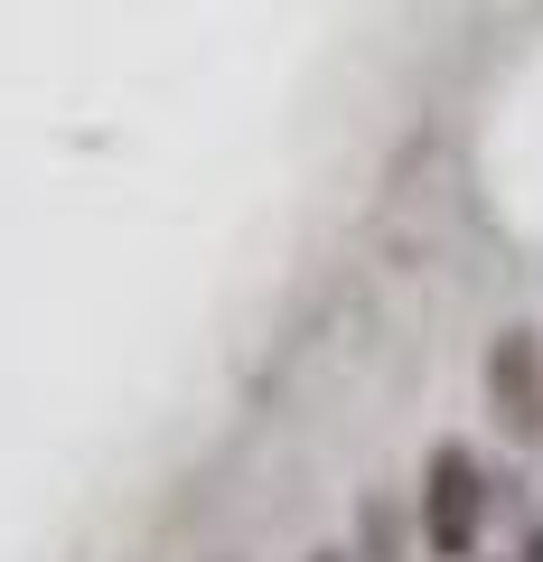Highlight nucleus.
Masks as SVG:
<instances>
[{
  "label": "nucleus",
  "mask_w": 543,
  "mask_h": 562,
  "mask_svg": "<svg viewBox=\"0 0 543 562\" xmlns=\"http://www.w3.org/2000/svg\"><path fill=\"white\" fill-rule=\"evenodd\" d=\"M478 535H487V469H478V450L441 441L431 469H422V543L441 562H468Z\"/></svg>",
  "instance_id": "1"
},
{
  "label": "nucleus",
  "mask_w": 543,
  "mask_h": 562,
  "mask_svg": "<svg viewBox=\"0 0 543 562\" xmlns=\"http://www.w3.org/2000/svg\"><path fill=\"white\" fill-rule=\"evenodd\" d=\"M487 394H497L506 431L534 441V431H543V347L534 338H497V357H487Z\"/></svg>",
  "instance_id": "2"
},
{
  "label": "nucleus",
  "mask_w": 543,
  "mask_h": 562,
  "mask_svg": "<svg viewBox=\"0 0 543 562\" xmlns=\"http://www.w3.org/2000/svg\"><path fill=\"white\" fill-rule=\"evenodd\" d=\"M357 562H403V506H394V497H365V516H357Z\"/></svg>",
  "instance_id": "3"
},
{
  "label": "nucleus",
  "mask_w": 543,
  "mask_h": 562,
  "mask_svg": "<svg viewBox=\"0 0 543 562\" xmlns=\"http://www.w3.org/2000/svg\"><path fill=\"white\" fill-rule=\"evenodd\" d=\"M524 562H543V535H534V543H524Z\"/></svg>",
  "instance_id": "4"
},
{
  "label": "nucleus",
  "mask_w": 543,
  "mask_h": 562,
  "mask_svg": "<svg viewBox=\"0 0 543 562\" xmlns=\"http://www.w3.org/2000/svg\"><path fill=\"white\" fill-rule=\"evenodd\" d=\"M319 562H357V553H319Z\"/></svg>",
  "instance_id": "5"
}]
</instances>
